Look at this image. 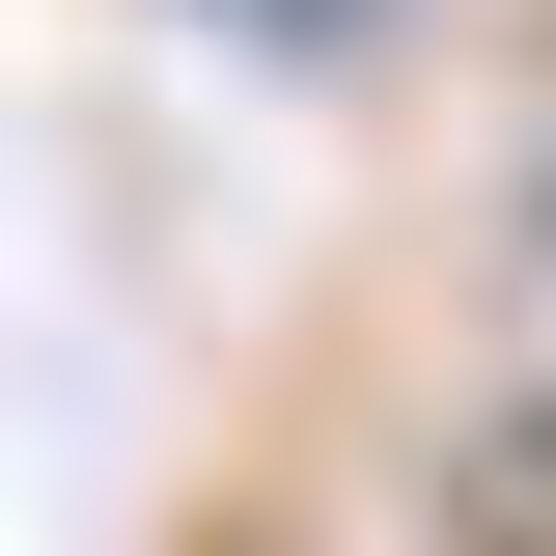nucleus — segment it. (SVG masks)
Listing matches in <instances>:
<instances>
[{
  "label": "nucleus",
  "mask_w": 556,
  "mask_h": 556,
  "mask_svg": "<svg viewBox=\"0 0 556 556\" xmlns=\"http://www.w3.org/2000/svg\"><path fill=\"white\" fill-rule=\"evenodd\" d=\"M445 556H556V390H473V417H445Z\"/></svg>",
  "instance_id": "f257e3e1"
},
{
  "label": "nucleus",
  "mask_w": 556,
  "mask_h": 556,
  "mask_svg": "<svg viewBox=\"0 0 556 556\" xmlns=\"http://www.w3.org/2000/svg\"><path fill=\"white\" fill-rule=\"evenodd\" d=\"M529 223H556V84H529Z\"/></svg>",
  "instance_id": "f03ea898"
}]
</instances>
